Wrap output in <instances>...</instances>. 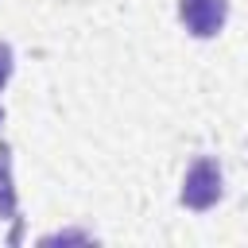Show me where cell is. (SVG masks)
<instances>
[{"label":"cell","instance_id":"5b68a950","mask_svg":"<svg viewBox=\"0 0 248 248\" xmlns=\"http://www.w3.org/2000/svg\"><path fill=\"white\" fill-rule=\"evenodd\" d=\"M0 124H4V112H0Z\"/></svg>","mask_w":248,"mask_h":248},{"label":"cell","instance_id":"6da1fadb","mask_svg":"<svg viewBox=\"0 0 248 248\" xmlns=\"http://www.w3.org/2000/svg\"><path fill=\"white\" fill-rule=\"evenodd\" d=\"M225 194V178H221V163L213 155H198L190 167H186V178H182V190H178V202L186 209H213Z\"/></svg>","mask_w":248,"mask_h":248},{"label":"cell","instance_id":"7a4b0ae2","mask_svg":"<svg viewBox=\"0 0 248 248\" xmlns=\"http://www.w3.org/2000/svg\"><path fill=\"white\" fill-rule=\"evenodd\" d=\"M178 19L194 39H213L229 19V0H178Z\"/></svg>","mask_w":248,"mask_h":248},{"label":"cell","instance_id":"277c9868","mask_svg":"<svg viewBox=\"0 0 248 248\" xmlns=\"http://www.w3.org/2000/svg\"><path fill=\"white\" fill-rule=\"evenodd\" d=\"M8 78H12V46L0 39V89L8 85Z\"/></svg>","mask_w":248,"mask_h":248},{"label":"cell","instance_id":"3957f363","mask_svg":"<svg viewBox=\"0 0 248 248\" xmlns=\"http://www.w3.org/2000/svg\"><path fill=\"white\" fill-rule=\"evenodd\" d=\"M0 217H16V190H12V147L0 143Z\"/></svg>","mask_w":248,"mask_h":248}]
</instances>
